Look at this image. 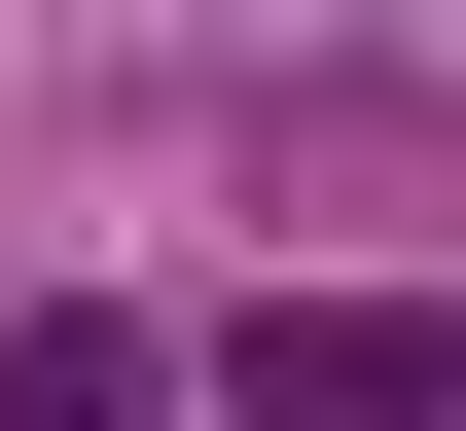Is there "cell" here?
<instances>
[{"label": "cell", "instance_id": "1", "mask_svg": "<svg viewBox=\"0 0 466 431\" xmlns=\"http://www.w3.org/2000/svg\"><path fill=\"white\" fill-rule=\"evenodd\" d=\"M216 431H466V323H395V288H251V323H216Z\"/></svg>", "mask_w": 466, "mask_h": 431}, {"label": "cell", "instance_id": "2", "mask_svg": "<svg viewBox=\"0 0 466 431\" xmlns=\"http://www.w3.org/2000/svg\"><path fill=\"white\" fill-rule=\"evenodd\" d=\"M179 395H216V360H144L108 288H36V323H0V431H179Z\"/></svg>", "mask_w": 466, "mask_h": 431}]
</instances>
